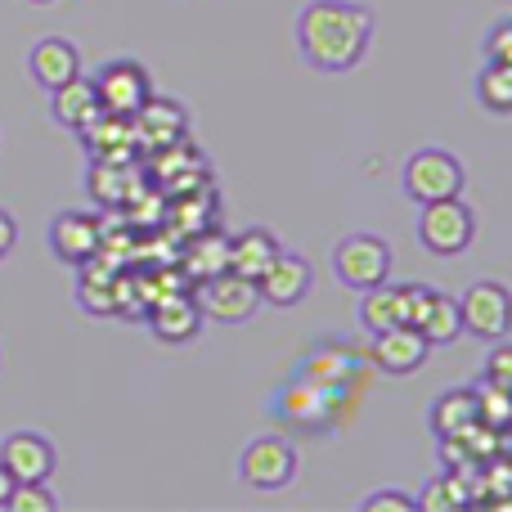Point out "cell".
I'll use <instances>...</instances> for the list:
<instances>
[{
	"mask_svg": "<svg viewBox=\"0 0 512 512\" xmlns=\"http://www.w3.org/2000/svg\"><path fill=\"white\" fill-rule=\"evenodd\" d=\"M373 9L355 0H310L297 18L301 59L315 72H351L369 54Z\"/></svg>",
	"mask_w": 512,
	"mask_h": 512,
	"instance_id": "obj_1",
	"label": "cell"
},
{
	"mask_svg": "<svg viewBox=\"0 0 512 512\" xmlns=\"http://www.w3.org/2000/svg\"><path fill=\"white\" fill-rule=\"evenodd\" d=\"M472 239H477V216H472V207L463 203L459 194L423 203V216H418V243H423L432 256H459V252L472 248Z\"/></svg>",
	"mask_w": 512,
	"mask_h": 512,
	"instance_id": "obj_2",
	"label": "cell"
},
{
	"mask_svg": "<svg viewBox=\"0 0 512 512\" xmlns=\"http://www.w3.org/2000/svg\"><path fill=\"white\" fill-rule=\"evenodd\" d=\"M400 185H405V198H414L418 207L436 203V198H454L463 194V162L450 149H418L409 153Z\"/></svg>",
	"mask_w": 512,
	"mask_h": 512,
	"instance_id": "obj_3",
	"label": "cell"
},
{
	"mask_svg": "<svg viewBox=\"0 0 512 512\" xmlns=\"http://www.w3.org/2000/svg\"><path fill=\"white\" fill-rule=\"evenodd\" d=\"M189 292H194L203 319H216V324H243V319H252L256 306H261L256 279H243V274H234V270L212 274V279L194 283Z\"/></svg>",
	"mask_w": 512,
	"mask_h": 512,
	"instance_id": "obj_4",
	"label": "cell"
},
{
	"mask_svg": "<svg viewBox=\"0 0 512 512\" xmlns=\"http://www.w3.org/2000/svg\"><path fill=\"white\" fill-rule=\"evenodd\" d=\"M333 274L355 292L378 288L391 279V248L378 234H346L333 248Z\"/></svg>",
	"mask_w": 512,
	"mask_h": 512,
	"instance_id": "obj_5",
	"label": "cell"
},
{
	"mask_svg": "<svg viewBox=\"0 0 512 512\" xmlns=\"http://www.w3.org/2000/svg\"><path fill=\"white\" fill-rule=\"evenodd\" d=\"M90 81H95L99 108L113 117H135V108L153 95L149 72H144V63H135V59H108Z\"/></svg>",
	"mask_w": 512,
	"mask_h": 512,
	"instance_id": "obj_6",
	"label": "cell"
},
{
	"mask_svg": "<svg viewBox=\"0 0 512 512\" xmlns=\"http://www.w3.org/2000/svg\"><path fill=\"white\" fill-rule=\"evenodd\" d=\"M459 319H463V333L481 337V342H499V337H508V319H512L508 288L495 283V279L472 283V288L459 297Z\"/></svg>",
	"mask_w": 512,
	"mask_h": 512,
	"instance_id": "obj_7",
	"label": "cell"
},
{
	"mask_svg": "<svg viewBox=\"0 0 512 512\" xmlns=\"http://www.w3.org/2000/svg\"><path fill=\"white\" fill-rule=\"evenodd\" d=\"M337 396H342V391L319 387V382H310V378H292L288 387L274 396V414L288 427H297V432H324V427L333 423Z\"/></svg>",
	"mask_w": 512,
	"mask_h": 512,
	"instance_id": "obj_8",
	"label": "cell"
},
{
	"mask_svg": "<svg viewBox=\"0 0 512 512\" xmlns=\"http://www.w3.org/2000/svg\"><path fill=\"white\" fill-rule=\"evenodd\" d=\"M239 477L252 490H283L297 477V450L283 436H256L239 459Z\"/></svg>",
	"mask_w": 512,
	"mask_h": 512,
	"instance_id": "obj_9",
	"label": "cell"
},
{
	"mask_svg": "<svg viewBox=\"0 0 512 512\" xmlns=\"http://www.w3.org/2000/svg\"><path fill=\"white\" fill-rule=\"evenodd\" d=\"M131 126H135V149L153 153V149H167V144L185 140L189 135V113H185V104H176V99L149 95L140 108H135Z\"/></svg>",
	"mask_w": 512,
	"mask_h": 512,
	"instance_id": "obj_10",
	"label": "cell"
},
{
	"mask_svg": "<svg viewBox=\"0 0 512 512\" xmlns=\"http://www.w3.org/2000/svg\"><path fill=\"white\" fill-rule=\"evenodd\" d=\"M310 283H315V274H310L306 256L301 252H274V261L265 265L261 279H256V292H261V301L288 310V306H301V301L310 297Z\"/></svg>",
	"mask_w": 512,
	"mask_h": 512,
	"instance_id": "obj_11",
	"label": "cell"
},
{
	"mask_svg": "<svg viewBox=\"0 0 512 512\" xmlns=\"http://www.w3.org/2000/svg\"><path fill=\"white\" fill-rule=\"evenodd\" d=\"M369 355H373V364H378L382 373H391V378H409V373H418L427 364L432 346H427V337L418 333L414 324H396V328L373 333Z\"/></svg>",
	"mask_w": 512,
	"mask_h": 512,
	"instance_id": "obj_12",
	"label": "cell"
},
{
	"mask_svg": "<svg viewBox=\"0 0 512 512\" xmlns=\"http://www.w3.org/2000/svg\"><path fill=\"white\" fill-rule=\"evenodd\" d=\"M104 248V225L90 212H59L50 225V252L63 265H81Z\"/></svg>",
	"mask_w": 512,
	"mask_h": 512,
	"instance_id": "obj_13",
	"label": "cell"
},
{
	"mask_svg": "<svg viewBox=\"0 0 512 512\" xmlns=\"http://www.w3.org/2000/svg\"><path fill=\"white\" fill-rule=\"evenodd\" d=\"M144 315H149L153 337H158V342H167V346L194 342L198 328H203V310H198V301H194V292H189V288L167 292V297L153 301Z\"/></svg>",
	"mask_w": 512,
	"mask_h": 512,
	"instance_id": "obj_14",
	"label": "cell"
},
{
	"mask_svg": "<svg viewBox=\"0 0 512 512\" xmlns=\"http://www.w3.org/2000/svg\"><path fill=\"white\" fill-rule=\"evenodd\" d=\"M0 463L14 481H45L54 472V445L41 432H9L0 441Z\"/></svg>",
	"mask_w": 512,
	"mask_h": 512,
	"instance_id": "obj_15",
	"label": "cell"
},
{
	"mask_svg": "<svg viewBox=\"0 0 512 512\" xmlns=\"http://www.w3.org/2000/svg\"><path fill=\"white\" fill-rule=\"evenodd\" d=\"M81 140L90 144V153L104 162H117V167H135V126L131 117H113V113H99L90 126H81Z\"/></svg>",
	"mask_w": 512,
	"mask_h": 512,
	"instance_id": "obj_16",
	"label": "cell"
},
{
	"mask_svg": "<svg viewBox=\"0 0 512 512\" xmlns=\"http://www.w3.org/2000/svg\"><path fill=\"white\" fill-rule=\"evenodd\" d=\"M27 72H32V81L41 90H54L81 72V54H77V45L63 41V36H41V41L32 45V54H27Z\"/></svg>",
	"mask_w": 512,
	"mask_h": 512,
	"instance_id": "obj_17",
	"label": "cell"
},
{
	"mask_svg": "<svg viewBox=\"0 0 512 512\" xmlns=\"http://www.w3.org/2000/svg\"><path fill=\"white\" fill-rule=\"evenodd\" d=\"M405 306H409V283H378V288L360 292V319L364 333H382V328L405 324Z\"/></svg>",
	"mask_w": 512,
	"mask_h": 512,
	"instance_id": "obj_18",
	"label": "cell"
},
{
	"mask_svg": "<svg viewBox=\"0 0 512 512\" xmlns=\"http://www.w3.org/2000/svg\"><path fill=\"white\" fill-rule=\"evenodd\" d=\"M50 113H54V122L68 126V131H81V126H90L99 113H104V108H99V99H95V81L77 72L72 81L54 86L50 90Z\"/></svg>",
	"mask_w": 512,
	"mask_h": 512,
	"instance_id": "obj_19",
	"label": "cell"
},
{
	"mask_svg": "<svg viewBox=\"0 0 512 512\" xmlns=\"http://www.w3.org/2000/svg\"><path fill=\"white\" fill-rule=\"evenodd\" d=\"M225 256H230V239H225L216 225H207V230L189 234V248H185V261H180V274H185L189 283H203V279H212V274L225 270Z\"/></svg>",
	"mask_w": 512,
	"mask_h": 512,
	"instance_id": "obj_20",
	"label": "cell"
},
{
	"mask_svg": "<svg viewBox=\"0 0 512 512\" xmlns=\"http://www.w3.org/2000/svg\"><path fill=\"white\" fill-rule=\"evenodd\" d=\"M274 252H279L274 234H265V230H243V234H234V239H230L225 270L243 274V279H261V270L274 261Z\"/></svg>",
	"mask_w": 512,
	"mask_h": 512,
	"instance_id": "obj_21",
	"label": "cell"
},
{
	"mask_svg": "<svg viewBox=\"0 0 512 512\" xmlns=\"http://www.w3.org/2000/svg\"><path fill=\"white\" fill-rule=\"evenodd\" d=\"M414 328L427 337V346H450V342H459V337H463L459 301L432 288V297H427V306H423V315H418Z\"/></svg>",
	"mask_w": 512,
	"mask_h": 512,
	"instance_id": "obj_22",
	"label": "cell"
},
{
	"mask_svg": "<svg viewBox=\"0 0 512 512\" xmlns=\"http://www.w3.org/2000/svg\"><path fill=\"white\" fill-rule=\"evenodd\" d=\"M468 423H477V400H472V387L445 391V396H436L432 409H427V427H432L436 436H454V432H463Z\"/></svg>",
	"mask_w": 512,
	"mask_h": 512,
	"instance_id": "obj_23",
	"label": "cell"
},
{
	"mask_svg": "<svg viewBox=\"0 0 512 512\" xmlns=\"http://www.w3.org/2000/svg\"><path fill=\"white\" fill-rule=\"evenodd\" d=\"M86 185H90V198H95L99 207H122L126 194H131V167H117V162L95 158L86 171Z\"/></svg>",
	"mask_w": 512,
	"mask_h": 512,
	"instance_id": "obj_24",
	"label": "cell"
},
{
	"mask_svg": "<svg viewBox=\"0 0 512 512\" xmlns=\"http://www.w3.org/2000/svg\"><path fill=\"white\" fill-rule=\"evenodd\" d=\"M301 378L342 391L346 382H351V355H346V346H319V351L301 364Z\"/></svg>",
	"mask_w": 512,
	"mask_h": 512,
	"instance_id": "obj_25",
	"label": "cell"
},
{
	"mask_svg": "<svg viewBox=\"0 0 512 512\" xmlns=\"http://www.w3.org/2000/svg\"><path fill=\"white\" fill-rule=\"evenodd\" d=\"M472 400H477V423L495 427V432H508L512 427V387H499V382L481 378L472 387Z\"/></svg>",
	"mask_w": 512,
	"mask_h": 512,
	"instance_id": "obj_26",
	"label": "cell"
},
{
	"mask_svg": "<svg viewBox=\"0 0 512 512\" xmlns=\"http://www.w3.org/2000/svg\"><path fill=\"white\" fill-rule=\"evenodd\" d=\"M477 99L495 117L512 113V63H486L477 77Z\"/></svg>",
	"mask_w": 512,
	"mask_h": 512,
	"instance_id": "obj_27",
	"label": "cell"
},
{
	"mask_svg": "<svg viewBox=\"0 0 512 512\" xmlns=\"http://www.w3.org/2000/svg\"><path fill=\"white\" fill-rule=\"evenodd\" d=\"M9 512H54V495L45 490V481H14V490H9L5 499Z\"/></svg>",
	"mask_w": 512,
	"mask_h": 512,
	"instance_id": "obj_28",
	"label": "cell"
},
{
	"mask_svg": "<svg viewBox=\"0 0 512 512\" xmlns=\"http://www.w3.org/2000/svg\"><path fill=\"white\" fill-rule=\"evenodd\" d=\"M360 508L364 512H414V495H405V490H378V495H364Z\"/></svg>",
	"mask_w": 512,
	"mask_h": 512,
	"instance_id": "obj_29",
	"label": "cell"
},
{
	"mask_svg": "<svg viewBox=\"0 0 512 512\" xmlns=\"http://www.w3.org/2000/svg\"><path fill=\"white\" fill-rule=\"evenodd\" d=\"M486 382H499V387H512V346L499 337L495 351L486 360Z\"/></svg>",
	"mask_w": 512,
	"mask_h": 512,
	"instance_id": "obj_30",
	"label": "cell"
},
{
	"mask_svg": "<svg viewBox=\"0 0 512 512\" xmlns=\"http://www.w3.org/2000/svg\"><path fill=\"white\" fill-rule=\"evenodd\" d=\"M486 63H512V23H508V18L490 27V36H486Z\"/></svg>",
	"mask_w": 512,
	"mask_h": 512,
	"instance_id": "obj_31",
	"label": "cell"
},
{
	"mask_svg": "<svg viewBox=\"0 0 512 512\" xmlns=\"http://www.w3.org/2000/svg\"><path fill=\"white\" fill-rule=\"evenodd\" d=\"M18 243V221L9 212H0V261H5L9 256V248H14Z\"/></svg>",
	"mask_w": 512,
	"mask_h": 512,
	"instance_id": "obj_32",
	"label": "cell"
},
{
	"mask_svg": "<svg viewBox=\"0 0 512 512\" xmlns=\"http://www.w3.org/2000/svg\"><path fill=\"white\" fill-rule=\"evenodd\" d=\"M9 490H14V477H9V468H5V463H0V508H5Z\"/></svg>",
	"mask_w": 512,
	"mask_h": 512,
	"instance_id": "obj_33",
	"label": "cell"
},
{
	"mask_svg": "<svg viewBox=\"0 0 512 512\" xmlns=\"http://www.w3.org/2000/svg\"><path fill=\"white\" fill-rule=\"evenodd\" d=\"M32 5H54V0H32Z\"/></svg>",
	"mask_w": 512,
	"mask_h": 512,
	"instance_id": "obj_34",
	"label": "cell"
}]
</instances>
